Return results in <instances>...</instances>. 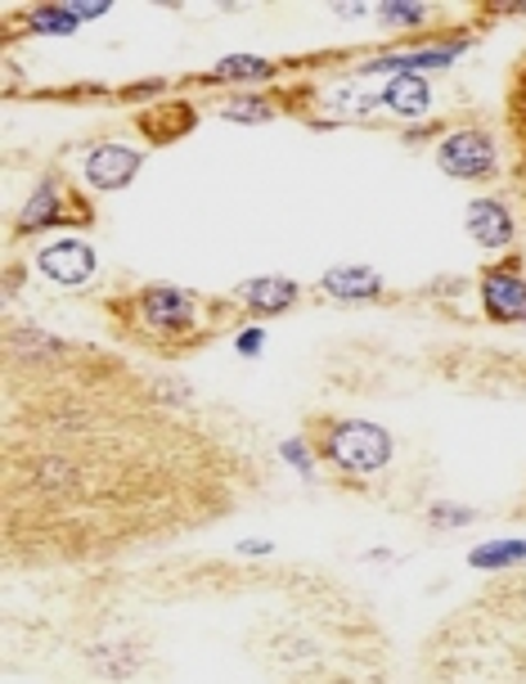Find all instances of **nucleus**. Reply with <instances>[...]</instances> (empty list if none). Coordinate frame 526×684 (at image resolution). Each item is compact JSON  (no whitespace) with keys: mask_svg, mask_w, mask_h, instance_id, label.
Segmentation results:
<instances>
[{"mask_svg":"<svg viewBox=\"0 0 526 684\" xmlns=\"http://www.w3.org/2000/svg\"><path fill=\"white\" fill-rule=\"evenodd\" d=\"M131 333L158 342L162 352L171 348H185V342H203L212 329V307L194 293V289H181V284H149V289L131 293Z\"/></svg>","mask_w":526,"mask_h":684,"instance_id":"1","label":"nucleus"},{"mask_svg":"<svg viewBox=\"0 0 526 684\" xmlns=\"http://www.w3.org/2000/svg\"><path fill=\"white\" fill-rule=\"evenodd\" d=\"M311 446L315 455L346 473V478H378L387 464H391V455H396V441L383 424H369V419H342V415H320L311 419Z\"/></svg>","mask_w":526,"mask_h":684,"instance_id":"2","label":"nucleus"},{"mask_svg":"<svg viewBox=\"0 0 526 684\" xmlns=\"http://www.w3.org/2000/svg\"><path fill=\"white\" fill-rule=\"evenodd\" d=\"M437 167L450 181H491L500 177V140L486 127H454L437 140Z\"/></svg>","mask_w":526,"mask_h":684,"instance_id":"3","label":"nucleus"},{"mask_svg":"<svg viewBox=\"0 0 526 684\" xmlns=\"http://www.w3.org/2000/svg\"><path fill=\"white\" fill-rule=\"evenodd\" d=\"M477 298L486 320L495 324H526V270L522 261H500L486 266L477 279Z\"/></svg>","mask_w":526,"mask_h":684,"instance_id":"4","label":"nucleus"},{"mask_svg":"<svg viewBox=\"0 0 526 684\" xmlns=\"http://www.w3.org/2000/svg\"><path fill=\"white\" fill-rule=\"evenodd\" d=\"M144 158H149V153L136 149V145L104 140V145H90V149H86V158H82V177H86L90 190L112 194V190H127V185L136 181V171L144 167Z\"/></svg>","mask_w":526,"mask_h":684,"instance_id":"5","label":"nucleus"},{"mask_svg":"<svg viewBox=\"0 0 526 684\" xmlns=\"http://www.w3.org/2000/svg\"><path fill=\"white\" fill-rule=\"evenodd\" d=\"M32 261H36V270L45 275V279H54V284H68V289H77V284H86L95 270H99V257H95V248L86 244V239H50V244H41L36 253H32Z\"/></svg>","mask_w":526,"mask_h":684,"instance_id":"6","label":"nucleus"},{"mask_svg":"<svg viewBox=\"0 0 526 684\" xmlns=\"http://www.w3.org/2000/svg\"><path fill=\"white\" fill-rule=\"evenodd\" d=\"M463 225L486 253H508L517 244V216H513L508 199H500V194H482V199L468 203Z\"/></svg>","mask_w":526,"mask_h":684,"instance_id":"7","label":"nucleus"},{"mask_svg":"<svg viewBox=\"0 0 526 684\" xmlns=\"http://www.w3.org/2000/svg\"><path fill=\"white\" fill-rule=\"evenodd\" d=\"M320 293H329L333 302H378L387 293V284L365 261H342L320 275Z\"/></svg>","mask_w":526,"mask_h":684,"instance_id":"8","label":"nucleus"},{"mask_svg":"<svg viewBox=\"0 0 526 684\" xmlns=\"http://www.w3.org/2000/svg\"><path fill=\"white\" fill-rule=\"evenodd\" d=\"M234 302L253 316H279L288 307L302 302V284L298 279H283V275H253L234 289Z\"/></svg>","mask_w":526,"mask_h":684,"instance_id":"9","label":"nucleus"},{"mask_svg":"<svg viewBox=\"0 0 526 684\" xmlns=\"http://www.w3.org/2000/svg\"><path fill=\"white\" fill-rule=\"evenodd\" d=\"M73 221V190L50 171V177L32 190V199L19 212V231H41V225H64Z\"/></svg>","mask_w":526,"mask_h":684,"instance_id":"10","label":"nucleus"},{"mask_svg":"<svg viewBox=\"0 0 526 684\" xmlns=\"http://www.w3.org/2000/svg\"><path fill=\"white\" fill-rule=\"evenodd\" d=\"M383 104L405 122H419L432 113V82L423 73H391L383 86Z\"/></svg>","mask_w":526,"mask_h":684,"instance_id":"11","label":"nucleus"},{"mask_svg":"<svg viewBox=\"0 0 526 684\" xmlns=\"http://www.w3.org/2000/svg\"><path fill=\"white\" fill-rule=\"evenodd\" d=\"M522 563H526V536L482 541L468 549V567H473V573H508V567H522Z\"/></svg>","mask_w":526,"mask_h":684,"instance_id":"12","label":"nucleus"},{"mask_svg":"<svg viewBox=\"0 0 526 684\" xmlns=\"http://www.w3.org/2000/svg\"><path fill=\"white\" fill-rule=\"evenodd\" d=\"M275 73L279 68L270 60H261V54H225V60L212 68V82H221V86H261Z\"/></svg>","mask_w":526,"mask_h":684,"instance_id":"13","label":"nucleus"},{"mask_svg":"<svg viewBox=\"0 0 526 684\" xmlns=\"http://www.w3.org/2000/svg\"><path fill=\"white\" fill-rule=\"evenodd\" d=\"M216 113L225 122H270L275 118V99H266V95H234Z\"/></svg>","mask_w":526,"mask_h":684,"instance_id":"14","label":"nucleus"},{"mask_svg":"<svg viewBox=\"0 0 526 684\" xmlns=\"http://www.w3.org/2000/svg\"><path fill=\"white\" fill-rule=\"evenodd\" d=\"M28 28L32 32H50V36H73L82 28V19H77L73 6H41V10L28 14Z\"/></svg>","mask_w":526,"mask_h":684,"instance_id":"15","label":"nucleus"},{"mask_svg":"<svg viewBox=\"0 0 526 684\" xmlns=\"http://www.w3.org/2000/svg\"><path fill=\"white\" fill-rule=\"evenodd\" d=\"M378 19L391 28H423L432 23V10L419 6V0H387V6H378Z\"/></svg>","mask_w":526,"mask_h":684,"instance_id":"16","label":"nucleus"},{"mask_svg":"<svg viewBox=\"0 0 526 684\" xmlns=\"http://www.w3.org/2000/svg\"><path fill=\"white\" fill-rule=\"evenodd\" d=\"M468 523H477V509L454 504V500L428 504V527H437V532H454V527H468Z\"/></svg>","mask_w":526,"mask_h":684,"instance_id":"17","label":"nucleus"},{"mask_svg":"<svg viewBox=\"0 0 526 684\" xmlns=\"http://www.w3.org/2000/svg\"><path fill=\"white\" fill-rule=\"evenodd\" d=\"M329 113H333V118H369V113L378 108L369 95H361L356 86H342L337 95H329V104H324Z\"/></svg>","mask_w":526,"mask_h":684,"instance_id":"18","label":"nucleus"},{"mask_svg":"<svg viewBox=\"0 0 526 684\" xmlns=\"http://www.w3.org/2000/svg\"><path fill=\"white\" fill-rule=\"evenodd\" d=\"M279 455H283V464H292L307 482L315 478V469H320V455H315V446H311V437H288L283 446H279Z\"/></svg>","mask_w":526,"mask_h":684,"instance_id":"19","label":"nucleus"},{"mask_svg":"<svg viewBox=\"0 0 526 684\" xmlns=\"http://www.w3.org/2000/svg\"><path fill=\"white\" fill-rule=\"evenodd\" d=\"M234 352H239V356H261L266 352V329L261 324H239V333H234Z\"/></svg>","mask_w":526,"mask_h":684,"instance_id":"20","label":"nucleus"},{"mask_svg":"<svg viewBox=\"0 0 526 684\" xmlns=\"http://www.w3.org/2000/svg\"><path fill=\"white\" fill-rule=\"evenodd\" d=\"M73 10H77V19L86 23V19H104L112 6H108V0H73Z\"/></svg>","mask_w":526,"mask_h":684,"instance_id":"21","label":"nucleus"},{"mask_svg":"<svg viewBox=\"0 0 526 684\" xmlns=\"http://www.w3.org/2000/svg\"><path fill=\"white\" fill-rule=\"evenodd\" d=\"M513 113H517V118L526 122V73L517 77V90H513Z\"/></svg>","mask_w":526,"mask_h":684,"instance_id":"22","label":"nucleus"},{"mask_svg":"<svg viewBox=\"0 0 526 684\" xmlns=\"http://www.w3.org/2000/svg\"><path fill=\"white\" fill-rule=\"evenodd\" d=\"M239 549H244V554H257V558H261V554H270L275 545H270V541H244Z\"/></svg>","mask_w":526,"mask_h":684,"instance_id":"23","label":"nucleus"}]
</instances>
